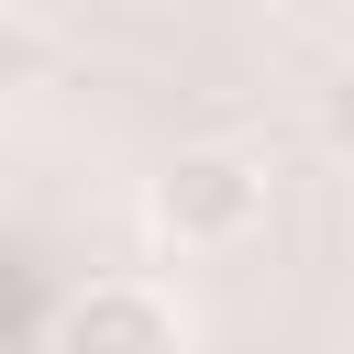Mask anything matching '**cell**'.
Wrapping results in <instances>:
<instances>
[{"label":"cell","mask_w":354,"mask_h":354,"mask_svg":"<svg viewBox=\"0 0 354 354\" xmlns=\"http://www.w3.org/2000/svg\"><path fill=\"white\" fill-rule=\"evenodd\" d=\"M55 354H188V310L144 277H88L55 310Z\"/></svg>","instance_id":"7a4b0ae2"},{"label":"cell","mask_w":354,"mask_h":354,"mask_svg":"<svg viewBox=\"0 0 354 354\" xmlns=\"http://www.w3.org/2000/svg\"><path fill=\"white\" fill-rule=\"evenodd\" d=\"M55 22L44 11H22V0H0V100H33V88H55Z\"/></svg>","instance_id":"3957f363"},{"label":"cell","mask_w":354,"mask_h":354,"mask_svg":"<svg viewBox=\"0 0 354 354\" xmlns=\"http://www.w3.org/2000/svg\"><path fill=\"white\" fill-rule=\"evenodd\" d=\"M254 221H266V166L243 144H177L144 177V232L177 254H232Z\"/></svg>","instance_id":"6da1fadb"},{"label":"cell","mask_w":354,"mask_h":354,"mask_svg":"<svg viewBox=\"0 0 354 354\" xmlns=\"http://www.w3.org/2000/svg\"><path fill=\"white\" fill-rule=\"evenodd\" d=\"M321 144L354 155V77H332V100H321Z\"/></svg>","instance_id":"277c9868"}]
</instances>
